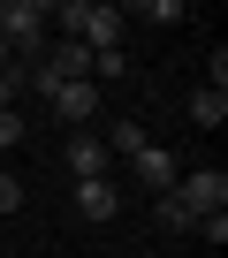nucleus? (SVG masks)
<instances>
[{
  "instance_id": "f257e3e1",
  "label": "nucleus",
  "mask_w": 228,
  "mask_h": 258,
  "mask_svg": "<svg viewBox=\"0 0 228 258\" xmlns=\"http://www.w3.org/2000/svg\"><path fill=\"white\" fill-rule=\"evenodd\" d=\"M46 23H61V38L91 46V53H114L130 31V16L114 8V0H61V8H46Z\"/></svg>"
},
{
  "instance_id": "f03ea898",
  "label": "nucleus",
  "mask_w": 228,
  "mask_h": 258,
  "mask_svg": "<svg viewBox=\"0 0 228 258\" xmlns=\"http://www.w3.org/2000/svg\"><path fill=\"white\" fill-rule=\"evenodd\" d=\"M0 46H8L23 69L46 53V8L38 0H0Z\"/></svg>"
},
{
  "instance_id": "7ed1b4c3",
  "label": "nucleus",
  "mask_w": 228,
  "mask_h": 258,
  "mask_svg": "<svg viewBox=\"0 0 228 258\" xmlns=\"http://www.w3.org/2000/svg\"><path fill=\"white\" fill-rule=\"evenodd\" d=\"M31 84L46 91L53 121H69V129H91V114H99V84H61V76H38V69H31Z\"/></svg>"
},
{
  "instance_id": "20e7f679",
  "label": "nucleus",
  "mask_w": 228,
  "mask_h": 258,
  "mask_svg": "<svg viewBox=\"0 0 228 258\" xmlns=\"http://www.w3.org/2000/svg\"><path fill=\"white\" fill-rule=\"evenodd\" d=\"M61 167H69L76 182H106V167H114V152H106V145L91 137V129H76V137L61 145Z\"/></svg>"
},
{
  "instance_id": "39448f33",
  "label": "nucleus",
  "mask_w": 228,
  "mask_h": 258,
  "mask_svg": "<svg viewBox=\"0 0 228 258\" xmlns=\"http://www.w3.org/2000/svg\"><path fill=\"white\" fill-rule=\"evenodd\" d=\"M175 198L190 205V220H205V213H220V205H228V175H220V167H198V175H183V182H175Z\"/></svg>"
},
{
  "instance_id": "423d86ee",
  "label": "nucleus",
  "mask_w": 228,
  "mask_h": 258,
  "mask_svg": "<svg viewBox=\"0 0 228 258\" xmlns=\"http://www.w3.org/2000/svg\"><path fill=\"white\" fill-rule=\"evenodd\" d=\"M130 167H137V182H145L152 198H167V190L183 182V167H175V152H167V145H145V152H130Z\"/></svg>"
},
{
  "instance_id": "0eeeda50",
  "label": "nucleus",
  "mask_w": 228,
  "mask_h": 258,
  "mask_svg": "<svg viewBox=\"0 0 228 258\" xmlns=\"http://www.w3.org/2000/svg\"><path fill=\"white\" fill-rule=\"evenodd\" d=\"M76 213L84 220H114V213H122V190H114V182H76Z\"/></svg>"
},
{
  "instance_id": "6e6552de",
  "label": "nucleus",
  "mask_w": 228,
  "mask_h": 258,
  "mask_svg": "<svg viewBox=\"0 0 228 258\" xmlns=\"http://www.w3.org/2000/svg\"><path fill=\"white\" fill-rule=\"evenodd\" d=\"M190 121H198V129H220V121H228V91L198 84V91H190Z\"/></svg>"
},
{
  "instance_id": "1a4fd4ad",
  "label": "nucleus",
  "mask_w": 228,
  "mask_h": 258,
  "mask_svg": "<svg viewBox=\"0 0 228 258\" xmlns=\"http://www.w3.org/2000/svg\"><path fill=\"white\" fill-rule=\"evenodd\" d=\"M152 220H160L167 235H190V228H198V220H190V205H183L175 190H167V198H152Z\"/></svg>"
},
{
  "instance_id": "9d476101",
  "label": "nucleus",
  "mask_w": 228,
  "mask_h": 258,
  "mask_svg": "<svg viewBox=\"0 0 228 258\" xmlns=\"http://www.w3.org/2000/svg\"><path fill=\"white\" fill-rule=\"evenodd\" d=\"M99 145H106V152H145L152 137H145V121H114V129H106Z\"/></svg>"
},
{
  "instance_id": "9b49d317",
  "label": "nucleus",
  "mask_w": 228,
  "mask_h": 258,
  "mask_svg": "<svg viewBox=\"0 0 228 258\" xmlns=\"http://www.w3.org/2000/svg\"><path fill=\"white\" fill-rule=\"evenodd\" d=\"M130 76V46H114V53H91V84H122Z\"/></svg>"
},
{
  "instance_id": "f8f14e48",
  "label": "nucleus",
  "mask_w": 228,
  "mask_h": 258,
  "mask_svg": "<svg viewBox=\"0 0 228 258\" xmlns=\"http://www.w3.org/2000/svg\"><path fill=\"white\" fill-rule=\"evenodd\" d=\"M190 235H205V243H213V250H220V243H228V213H205V220H198V228H190Z\"/></svg>"
},
{
  "instance_id": "ddd939ff",
  "label": "nucleus",
  "mask_w": 228,
  "mask_h": 258,
  "mask_svg": "<svg viewBox=\"0 0 228 258\" xmlns=\"http://www.w3.org/2000/svg\"><path fill=\"white\" fill-rule=\"evenodd\" d=\"M8 145H23V114H16V106H0V152H8Z\"/></svg>"
},
{
  "instance_id": "4468645a",
  "label": "nucleus",
  "mask_w": 228,
  "mask_h": 258,
  "mask_svg": "<svg viewBox=\"0 0 228 258\" xmlns=\"http://www.w3.org/2000/svg\"><path fill=\"white\" fill-rule=\"evenodd\" d=\"M16 205H23V182H16L8 167H0V213H16Z\"/></svg>"
}]
</instances>
